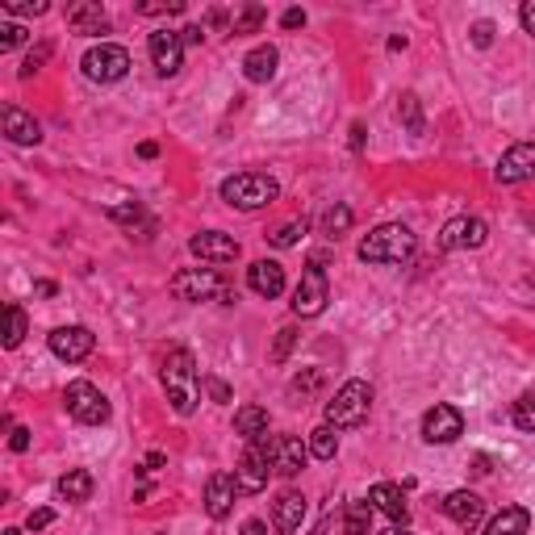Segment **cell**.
<instances>
[{
  "label": "cell",
  "mask_w": 535,
  "mask_h": 535,
  "mask_svg": "<svg viewBox=\"0 0 535 535\" xmlns=\"http://www.w3.org/2000/svg\"><path fill=\"white\" fill-rule=\"evenodd\" d=\"M305 519V498L297 494V489H285L276 502H272V523H276L280 535H293L297 527H302Z\"/></svg>",
  "instance_id": "obj_22"
},
{
  "label": "cell",
  "mask_w": 535,
  "mask_h": 535,
  "mask_svg": "<svg viewBox=\"0 0 535 535\" xmlns=\"http://www.w3.org/2000/svg\"><path fill=\"white\" fill-rule=\"evenodd\" d=\"M335 452H339V435H335V426H314L310 431V456L314 460H335Z\"/></svg>",
  "instance_id": "obj_28"
},
{
  "label": "cell",
  "mask_w": 535,
  "mask_h": 535,
  "mask_svg": "<svg viewBox=\"0 0 535 535\" xmlns=\"http://www.w3.org/2000/svg\"><path fill=\"white\" fill-rule=\"evenodd\" d=\"M473 42L477 47H489V42H494V22H477L473 25Z\"/></svg>",
  "instance_id": "obj_46"
},
{
  "label": "cell",
  "mask_w": 535,
  "mask_h": 535,
  "mask_svg": "<svg viewBox=\"0 0 535 535\" xmlns=\"http://www.w3.org/2000/svg\"><path fill=\"white\" fill-rule=\"evenodd\" d=\"M368 410H373V385L368 381H347L327 401V426H335V431L360 426L368 418Z\"/></svg>",
  "instance_id": "obj_5"
},
{
  "label": "cell",
  "mask_w": 535,
  "mask_h": 535,
  "mask_svg": "<svg viewBox=\"0 0 535 535\" xmlns=\"http://www.w3.org/2000/svg\"><path fill=\"white\" fill-rule=\"evenodd\" d=\"M443 514H448L456 527H464V531H473L481 519H486V502L477 498L473 489H452L448 498H443Z\"/></svg>",
  "instance_id": "obj_17"
},
{
  "label": "cell",
  "mask_w": 535,
  "mask_h": 535,
  "mask_svg": "<svg viewBox=\"0 0 535 535\" xmlns=\"http://www.w3.org/2000/svg\"><path fill=\"white\" fill-rule=\"evenodd\" d=\"M519 22H523L527 34H535V0H527L523 9H519Z\"/></svg>",
  "instance_id": "obj_47"
},
{
  "label": "cell",
  "mask_w": 535,
  "mask_h": 535,
  "mask_svg": "<svg viewBox=\"0 0 535 535\" xmlns=\"http://www.w3.org/2000/svg\"><path fill=\"white\" fill-rule=\"evenodd\" d=\"M163 390H168L171 410L180 414V418L197 414V401H201V377H197L193 352H184V347L168 352V360H163Z\"/></svg>",
  "instance_id": "obj_1"
},
{
  "label": "cell",
  "mask_w": 535,
  "mask_h": 535,
  "mask_svg": "<svg viewBox=\"0 0 535 535\" xmlns=\"http://www.w3.org/2000/svg\"><path fill=\"white\" fill-rule=\"evenodd\" d=\"M63 406H67V414H72L75 423H84V426L110 423V401H105V393L92 381H72L63 390Z\"/></svg>",
  "instance_id": "obj_8"
},
{
  "label": "cell",
  "mask_w": 535,
  "mask_h": 535,
  "mask_svg": "<svg viewBox=\"0 0 535 535\" xmlns=\"http://www.w3.org/2000/svg\"><path fill=\"white\" fill-rule=\"evenodd\" d=\"M276 197H280V184L272 176H264V171H234V176L222 180V201L231 209H243V214L272 206Z\"/></svg>",
  "instance_id": "obj_3"
},
{
  "label": "cell",
  "mask_w": 535,
  "mask_h": 535,
  "mask_svg": "<svg viewBox=\"0 0 535 535\" xmlns=\"http://www.w3.org/2000/svg\"><path fill=\"white\" fill-rule=\"evenodd\" d=\"M146 473H151V469H163V452H151V456H146V464H143Z\"/></svg>",
  "instance_id": "obj_52"
},
{
  "label": "cell",
  "mask_w": 535,
  "mask_h": 535,
  "mask_svg": "<svg viewBox=\"0 0 535 535\" xmlns=\"http://www.w3.org/2000/svg\"><path fill=\"white\" fill-rule=\"evenodd\" d=\"M146 50H151V63H155V72L168 80L184 67V38L180 30H155V34L146 38Z\"/></svg>",
  "instance_id": "obj_11"
},
{
  "label": "cell",
  "mask_w": 535,
  "mask_h": 535,
  "mask_svg": "<svg viewBox=\"0 0 535 535\" xmlns=\"http://www.w3.org/2000/svg\"><path fill=\"white\" fill-rule=\"evenodd\" d=\"M143 17H163V13H184V0H171V4H138Z\"/></svg>",
  "instance_id": "obj_43"
},
{
  "label": "cell",
  "mask_w": 535,
  "mask_h": 535,
  "mask_svg": "<svg viewBox=\"0 0 535 535\" xmlns=\"http://www.w3.org/2000/svg\"><path fill=\"white\" fill-rule=\"evenodd\" d=\"M373 502H347V514H343V527H347V535H368V527H373Z\"/></svg>",
  "instance_id": "obj_29"
},
{
  "label": "cell",
  "mask_w": 535,
  "mask_h": 535,
  "mask_svg": "<svg viewBox=\"0 0 535 535\" xmlns=\"http://www.w3.org/2000/svg\"><path fill=\"white\" fill-rule=\"evenodd\" d=\"M171 293H176V302H234V289L222 280L218 268H180L176 276H171Z\"/></svg>",
  "instance_id": "obj_4"
},
{
  "label": "cell",
  "mask_w": 535,
  "mask_h": 535,
  "mask_svg": "<svg viewBox=\"0 0 535 535\" xmlns=\"http://www.w3.org/2000/svg\"><path fill=\"white\" fill-rule=\"evenodd\" d=\"M243 535H268V527L259 523V519H247V523H243Z\"/></svg>",
  "instance_id": "obj_51"
},
{
  "label": "cell",
  "mask_w": 535,
  "mask_h": 535,
  "mask_svg": "<svg viewBox=\"0 0 535 535\" xmlns=\"http://www.w3.org/2000/svg\"><path fill=\"white\" fill-rule=\"evenodd\" d=\"M0 122H4V138H9V143H17V146L42 143V126L25 110H17V105H4V110H0Z\"/></svg>",
  "instance_id": "obj_18"
},
{
  "label": "cell",
  "mask_w": 535,
  "mask_h": 535,
  "mask_svg": "<svg viewBox=\"0 0 535 535\" xmlns=\"http://www.w3.org/2000/svg\"><path fill=\"white\" fill-rule=\"evenodd\" d=\"M268 456H272V473L280 477H297L310 460V443H302L297 435H276L268 439Z\"/></svg>",
  "instance_id": "obj_14"
},
{
  "label": "cell",
  "mask_w": 535,
  "mask_h": 535,
  "mask_svg": "<svg viewBox=\"0 0 535 535\" xmlns=\"http://www.w3.org/2000/svg\"><path fill=\"white\" fill-rule=\"evenodd\" d=\"M25 330H30V322H25L22 305H4V347H22Z\"/></svg>",
  "instance_id": "obj_30"
},
{
  "label": "cell",
  "mask_w": 535,
  "mask_h": 535,
  "mask_svg": "<svg viewBox=\"0 0 535 535\" xmlns=\"http://www.w3.org/2000/svg\"><path fill=\"white\" fill-rule=\"evenodd\" d=\"M247 285H251V293H259V297H280L285 293V268L276 264V259H256V264L247 268Z\"/></svg>",
  "instance_id": "obj_20"
},
{
  "label": "cell",
  "mask_w": 535,
  "mask_h": 535,
  "mask_svg": "<svg viewBox=\"0 0 535 535\" xmlns=\"http://www.w3.org/2000/svg\"><path fill=\"white\" fill-rule=\"evenodd\" d=\"M138 155H143V159H155L159 146H155V143H138Z\"/></svg>",
  "instance_id": "obj_53"
},
{
  "label": "cell",
  "mask_w": 535,
  "mask_h": 535,
  "mask_svg": "<svg viewBox=\"0 0 535 535\" xmlns=\"http://www.w3.org/2000/svg\"><path fill=\"white\" fill-rule=\"evenodd\" d=\"M47 9V0H4V13H17V17H42Z\"/></svg>",
  "instance_id": "obj_37"
},
{
  "label": "cell",
  "mask_w": 535,
  "mask_h": 535,
  "mask_svg": "<svg viewBox=\"0 0 535 535\" xmlns=\"http://www.w3.org/2000/svg\"><path fill=\"white\" fill-rule=\"evenodd\" d=\"M180 38H184V47H201L206 42V25H184Z\"/></svg>",
  "instance_id": "obj_45"
},
{
  "label": "cell",
  "mask_w": 535,
  "mask_h": 535,
  "mask_svg": "<svg viewBox=\"0 0 535 535\" xmlns=\"http://www.w3.org/2000/svg\"><path fill=\"white\" fill-rule=\"evenodd\" d=\"M34 293H42V297H50V293H55V285H50V280H38V285H34Z\"/></svg>",
  "instance_id": "obj_54"
},
{
  "label": "cell",
  "mask_w": 535,
  "mask_h": 535,
  "mask_svg": "<svg viewBox=\"0 0 535 535\" xmlns=\"http://www.w3.org/2000/svg\"><path fill=\"white\" fill-rule=\"evenodd\" d=\"M189 251L197 259H206V264H234L239 259V239L222 231H201L189 239Z\"/></svg>",
  "instance_id": "obj_15"
},
{
  "label": "cell",
  "mask_w": 535,
  "mask_h": 535,
  "mask_svg": "<svg viewBox=\"0 0 535 535\" xmlns=\"http://www.w3.org/2000/svg\"><path fill=\"white\" fill-rule=\"evenodd\" d=\"M22 42H25V30H22V25H13V22L0 25V55H4V50H13V47H22Z\"/></svg>",
  "instance_id": "obj_40"
},
{
  "label": "cell",
  "mask_w": 535,
  "mask_h": 535,
  "mask_svg": "<svg viewBox=\"0 0 535 535\" xmlns=\"http://www.w3.org/2000/svg\"><path fill=\"white\" fill-rule=\"evenodd\" d=\"M318 385H322V373H318V368H305V377L293 381L289 393H293V398H310V393H314Z\"/></svg>",
  "instance_id": "obj_38"
},
{
  "label": "cell",
  "mask_w": 535,
  "mask_h": 535,
  "mask_svg": "<svg viewBox=\"0 0 535 535\" xmlns=\"http://www.w3.org/2000/svg\"><path fill=\"white\" fill-rule=\"evenodd\" d=\"M92 347H97V335L88 327H59L50 330V352L59 355V360H67V364H80V360H88L92 355Z\"/></svg>",
  "instance_id": "obj_13"
},
{
  "label": "cell",
  "mask_w": 535,
  "mask_h": 535,
  "mask_svg": "<svg viewBox=\"0 0 535 535\" xmlns=\"http://www.w3.org/2000/svg\"><path fill=\"white\" fill-rule=\"evenodd\" d=\"M201 385H206V390H209V398H214V401H222V406L231 401V385H226V381H218V377H206V381H201Z\"/></svg>",
  "instance_id": "obj_42"
},
{
  "label": "cell",
  "mask_w": 535,
  "mask_h": 535,
  "mask_svg": "<svg viewBox=\"0 0 535 535\" xmlns=\"http://www.w3.org/2000/svg\"><path fill=\"white\" fill-rule=\"evenodd\" d=\"M368 502L377 506L381 514H390L393 523L406 527V519H410V506H406V494H401L393 481H377V486L368 489Z\"/></svg>",
  "instance_id": "obj_21"
},
{
  "label": "cell",
  "mask_w": 535,
  "mask_h": 535,
  "mask_svg": "<svg viewBox=\"0 0 535 535\" xmlns=\"http://www.w3.org/2000/svg\"><path fill=\"white\" fill-rule=\"evenodd\" d=\"M464 435V414L448 401H435L431 410L423 414V439L426 443H456Z\"/></svg>",
  "instance_id": "obj_10"
},
{
  "label": "cell",
  "mask_w": 535,
  "mask_h": 535,
  "mask_svg": "<svg viewBox=\"0 0 535 535\" xmlns=\"http://www.w3.org/2000/svg\"><path fill=\"white\" fill-rule=\"evenodd\" d=\"M352 151H364V126H352Z\"/></svg>",
  "instance_id": "obj_50"
},
{
  "label": "cell",
  "mask_w": 535,
  "mask_h": 535,
  "mask_svg": "<svg viewBox=\"0 0 535 535\" xmlns=\"http://www.w3.org/2000/svg\"><path fill=\"white\" fill-rule=\"evenodd\" d=\"M234 494H239V486H234V473H214L206 481V511L209 519H226V514L234 511Z\"/></svg>",
  "instance_id": "obj_19"
},
{
  "label": "cell",
  "mask_w": 535,
  "mask_h": 535,
  "mask_svg": "<svg viewBox=\"0 0 535 535\" xmlns=\"http://www.w3.org/2000/svg\"><path fill=\"white\" fill-rule=\"evenodd\" d=\"M59 498L72 502V506H80V502L92 498V473L88 469H72V473L59 477Z\"/></svg>",
  "instance_id": "obj_26"
},
{
  "label": "cell",
  "mask_w": 535,
  "mask_h": 535,
  "mask_svg": "<svg viewBox=\"0 0 535 535\" xmlns=\"http://www.w3.org/2000/svg\"><path fill=\"white\" fill-rule=\"evenodd\" d=\"M330 302V285H327V272H322V256H314L305 264L297 289H293V314L297 318H318Z\"/></svg>",
  "instance_id": "obj_6"
},
{
  "label": "cell",
  "mask_w": 535,
  "mask_h": 535,
  "mask_svg": "<svg viewBox=\"0 0 535 535\" xmlns=\"http://www.w3.org/2000/svg\"><path fill=\"white\" fill-rule=\"evenodd\" d=\"M80 72L92 80V84H118L126 72H130V50L118 47V42H101V47H92L80 59Z\"/></svg>",
  "instance_id": "obj_7"
},
{
  "label": "cell",
  "mask_w": 535,
  "mask_h": 535,
  "mask_svg": "<svg viewBox=\"0 0 535 535\" xmlns=\"http://www.w3.org/2000/svg\"><path fill=\"white\" fill-rule=\"evenodd\" d=\"M293 343H297V330L293 327H280L276 330V343H272V360H289V352H293Z\"/></svg>",
  "instance_id": "obj_39"
},
{
  "label": "cell",
  "mask_w": 535,
  "mask_h": 535,
  "mask_svg": "<svg viewBox=\"0 0 535 535\" xmlns=\"http://www.w3.org/2000/svg\"><path fill=\"white\" fill-rule=\"evenodd\" d=\"M414 239L410 226H401V222H390V226H377V231H368L355 247V256L364 259V264H406L414 256Z\"/></svg>",
  "instance_id": "obj_2"
},
{
  "label": "cell",
  "mask_w": 535,
  "mask_h": 535,
  "mask_svg": "<svg viewBox=\"0 0 535 535\" xmlns=\"http://www.w3.org/2000/svg\"><path fill=\"white\" fill-rule=\"evenodd\" d=\"M310 231V226H305V218H297V222H285V226H276V231L268 234V243L272 247H280V251H285V247H297L302 243V234Z\"/></svg>",
  "instance_id": "obj_32"
},
{
  "label": "cell",
  "mask_w": 535,
  "mask_h": 535,
  "mask_svg": "<svg viewBox=\"0 0 535 535\" xmlns=\"http://www.w3.org/2000/svg\"><path fill=\"white\" fill-rule=\"evenodd\" d=\"M67 25H72L75 34H105V30H110V17H105V9H101V4H92V0H80V4H72V9H67Z\"/></svg>",
  "instance_id": "obj_23"
},
{
  "label": "cell",
  "mask_w": 535,
  "mask_h": 535,
  "mask_svg": "<svg viewBox=\"0 0 535 535\" xmlns=\"http://www.w3.org/2000/svg\"><path fill=\"white\" fill-rule=\"evenodd\" d=\"M527 527H531V514L523 506H502V514L486 527V535H527Z\"/></svg>",
  "instance_id": "obj_27"
},
{
  "label": "cell",
  "mask_w": 535,
  "mask_h": 535,
  "mask_svg": "<svg viewBox=\"0 0 535 535\" xmlns=\"http://www.w3.org/2000/svg\"><path fill=\"white\" fill-rule=\"evenodd\" d=\"M110 218H113V222H126V226H134V222L143 218V206H138V201H126V206H113V209H110Z\"/></svg>",
  "instance_id": "obj_41"
},
{
  "label": "cell",
  "mask_w": 535,
  "mask_h": 535,
  "mask_svg": "<svg viewBox=\"0 0 535 535\" xmlns=\"http://www.w3.org/2000/svg\"><path fill=\"white\" fill-rule=\"evenodd\" d=\"M50 59V42H42V47L38 50H30V55H25L22 59V67H17V75H22V80H30V75L34 72H42V63Z\"/></svg>",
  "instance_id": "obj_36"
},
{
  "label": "cell",
  "mask_w": 535,
  "mask_h": 535,
  "mask_svg": "<svg viewBox=\"0 0 535 535\" xmlns=\"http://www.w3.org/2000/svg\"><path fill=\"white\" fill-rule=\"evenodd\" d=\"M280 25H285V30H297V25H305V13L302 9H289L285 17H280Z\"/></svg>",
  "instance_id": "obj_49"
},
{
  "label": "cell",
  "mask_w": 535,
  "mask_h": 535,
  "mask_svg": "<svg viewBox=\"0 0 535 535\" xmlns=\"http://www.w3.org/2000/svg\"><path fill=\"white\" fill-rule=\"evenodd\" d=\"M9 448H13V452H25V448H30V431H25V426H17V431H13Z\"/></svg>",
  "instance_id": "obj_48"
},
{
  "label": "cell",
  "mask_w": 535,
  "mask_h": 535,
  "mask_svg": "<svg viewBox=\"0 0 535 535\" xmlns=\"http://www.w3.org/2000/svg\"><path fill=\"white\" fill-rule=\"evenodd\" d=\"M489 226L481 218H452L439 231V251H469V247H486Z\"/></svg>",
  "instance_id": "obj_12"
},
{
  "label": "cell",
  "mask_w": 535,
  "mask_h": 535,
  "mask_svg": "<svg viewBox=\"0 0 535 535\" xmlns=\"http://www.w3.org/2000/svg\"><path fill=\"white\" fill-rule=\"evenodd\" d=\"M50 523H55V511H47V506H42V511H30V519H25L30 531H42V527H50Z\"/></svg>",
  "instance_id": "obj_44"
},
{
  "label": "cell",
  "mask_w": 535,
  "mask_h": 535,
  "mask_svg": "<svg viewBox=\"0 0 535 535\" xmlns=\"http://www.w3.org/2000/svg\"><path fill=\"white\" fill-rule=\"evenodd\" d=\"M398 118L406 122V130H410V134H423V105H418V97H414V92H406V97H401Z\"/></svg>",
  "instance_id": "obj_34"
},
{
  "label": "cell",
  "mask_w": 535,
  "mask_h": 535,
  "mask_svg": "<svg viewBox=\"0 0 535 535\" xmlns=\"http://www.w3.org/2000/svg\"><path fill=\"white\" fill-rule=\"evenodd\" d=\"M276 63H280V50L276 47H256V50H247V59H243V75L251 80V84H268L272 75H276Z\"/></svg>",
  "instance_id": "obj_24"
},
{
  "label": "cell",
  "mask_w": 535,
  "mask_h": 535,
  "mask_svg": "<svg viewBox=\"0 0 535 535\" xmlns=\"http://www.w3.org/2000/svg\"><path fill=\"white\" fill-rule=\"evenodd\" d=\"M531 176H535V143H514L498 159V168H494L498 184H519V180H531Z\"/></svg>",
  "instance_id": "obj_16"
},
{
  "label": "cell",
  "mask_w": 535,
  "mask_h": 535,
  "mask_svg": "<svg viewBox=\"0 0 535 535\" xmlns=\"http://www.w3.org/2000/svg\"><path fill=\"white\" fill-rule=\"evenodd\" d=\"M511 418H514V426H519V431H527V435H535V393H523V398L514 401Z\"/></svg>",
  "instance_id": "obj_35"
},
{
  "label": "cell",
  "mask_w": 535,
  "mask_h": 535,
  "mask_svg": "<svg viewBox=\"0 0 535 535\" xmlns=\"http://www.w3.org/2000/svg\"><path fill=\"white\" fill-rule=\"evenodd\" d=\"M268 22V9L264 4H247L239 17H234V25H231V34H256L259 25Z\"/></svg>",
  "instance_id": "obj_33"
},
{
  "label": "cell",
  "mask_w": 535,
  "mask_h": 535,
  "mask_svg": "<svg viewBox=\"0 0 535 535\" xmlns=\"http://www.w3.org/2000/svg\"><path fill=\"white\" fill-rule=\"evenodd\" d=\"M381 535H414V531H406V527H393V531H381Z\"/></svg>",
  "instance_id": "obj_55"
},
{
  "label": "cell",
  "mask_w": 535,
  "mask_h": 535,
  "mask_svg": "<svg viewBox=\"0 0 535 535\" xmlns=\"http://www.w3.org/2000/svg\"><path fill=\"white\" fill-rule=\"evenodd\" d=\"M268 473H272V456H268V435H264L243 452V460L234 469V486H239V494H259L268 486Z\"/></svg>",
  "instance_id": "obj_9"
},
{
  "label": "cell",
  "mask_w": 535,
  "mask_h": 535,
  "mask_svg": "<svg viewBox=\"0 0 535 535\" xmlns=\"http://www.w3.org/2000/svg\"><path fill=\"white\" fill-rule=\"evenodd\" d=\"M322 231H327V239H343V234L352 231V209H347V206H330L327 214H322Z\"/></svg>",
  "instance_id": "obj_31"
},
{
  "label": "cell",
  "mask_w": 535,
  "mask_h": 535,
  "mask_svg": "<svg viewBox=\"0 0 535 535\" xmlns=\"http://www.w3.org/2000/svg\"><path fill=\"white\" fill-rule=\"evenodd\" d=\"M234 431H239L247 443L264 439L268 435V410L264 406H239V414H234Z\"/></svg>",
  "instance_id": "obj_25"
}]
</instances>
